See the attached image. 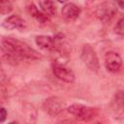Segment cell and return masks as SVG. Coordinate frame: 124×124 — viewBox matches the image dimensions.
<instances>
[{"mask_svg":"<svg viewBox=\"0 0 124 124\" xmlns=\"http://www.w3.org/2000/svg\"><path fill=\"white\" fill-rule=\"evenodd\" d=\"M58 2H60V3H66L68 0H57Z\"/></svg>","mask_w":124,"mask_h":124,"instance_id":"7402d4cb","label":"cell"},{"mask_svg":"<svg viewBox=\"0 0 124 124\" xmlns=\"http://www.w3.org/2000/svg\"><path fill=\"white\" fill-rule=\"evenodd\" d=\"M104 64L108 72L111 74H117L122 69V58L120 54L114 50L107 51L104 57Z\"/></svg>","mask_w":124,"mask_h":124,"instance_id":"5b68a950","label":"cell"},{"mask_svg":"<svg viewBox=\"0 0 124 124\" xmlns=\"http://www.w3.org/2000/svg\"><path fill=\"white\" fill-rule=\"evenodd\" d=\"M5 92H6V86H5V84L1 81V82H0V95H1V96L4 95Z\"/></svg>","mask_w":124,"mask_h":124,"instance_id":"d6986e66","label":"cell"},{"mask_svg":"<svg viewBox=\"0 0 124 124\" xmlns=\"http://www.w3.org/2000/svg\"><path fill=\"white\" fill-rule=\"evenodd\" d=\"M111 107H112V109L116 112V115H120V117H122V114H123V93L121 90L117 91L114 94L113 99L111 101Z\"/></svg>","mask_w":124,"mask_h":124,"instance_id":"4fadbf2b","label":"cell"},{"mask_svg":"<svg viewBox=\"0 0 124 124\" xmlns=\"http://www.w3.org/2000/svg\"><path fill=\"white\" fill-rule=\"evenodd\" d=\"M39 6L41 11L47 16H55L57 14L56 5L52 0H39Z\"/></svg>","mask_w":124,"mask_h":124,"instance_id":"8fae6325","label":"cell"},{"mask_svg":"<svg viewBox=\"0 0 124 124\" xmlns=\"http://www.w3.org/2000/svg\"><path fill=\"white\" fill-rule=\"evenodd\" d=\"M36 45L44 50L52 52L57 47V41L55 36H46V35H40L35 38Z\"/></svg>","mask_w":124,"mask_h":124,"instance_id":"9c48e42d","label":"cell"},{"mask_svg":"<svg viewBox=\"0 0 124 124\" xmlns=\"http://www.w3.org/2000/svg\"><path fill=\"white\" fill-rule=\"evenodd\" d=\"M22 110H23V114L25 115V117L27 118V121L28 122H35L36 121V109L34 108V107L30 104H24L23 105V108H22Z\"/></svg>","mask_w":124,"mask_h":124,"instance_id":"5bb4252c","label":"cell"},{"mask_svg":"<svg viewBox=\"0 0 124 124\" xmlns=\"http://www.w3.org/2000/svg\"><path fill=\"white\" fill-rule=\"evenodd\" d=\"M67 111L71 115H73L74 117H76L77 119L81 120V121L91 120L98 113V111H97V109L95 108L87 107L85 105L78 104V103H75V104L70 105L67 108Z\"/></svg>","mask_w":124,"mask_h":124,"instance_id":"7a4b0ae2","label":"cell"},{"mask_svg":"<svg viewBox=\"0 0 124 124\" xmlns=\"http://www.w3.org/2000/svg\"><path fill=\"white\" fill-rule=\"evenodd\" d=\"M6 78V73L1 65V62H0V78Z\"/></svg>","mask_w":124,"mask_h":124,"instance_id":"ffe728a7","label":"cell"},{"mask_svg":"<svg viewBox=\"0 0 124 124\" xmlns=\"http://www.w3.org/2000/svg\"><path fill=\"white\" fill-rule=\"evenodd\" d=\"M52 73L60 80L66 83H73L75 81L74 72L64 64L52 63Z\"/></svg>","mask_w":124,"mask_h":124,"instance_id":"52a82bcc","label":"cell"},{"mask_svg":"<svg viewBox=\"0 0 124 124\" xmlns=\"http://www.w3.org/2000/svg\"><path fill=\"white\" fill-rule=\"evenodd\" d=\"M80 59L83 62V64L92 72L98 73L100 70V63L98 55L93 48L88 44H85L82 46L80 50Z\"/></svg>","mask_w":124,"mask_h":124,"instance_id":"3957f363","label":"cell"},{"mask_svg":"<svg viewBox=\"0 0 124 124\" xmlns=\"http://www.w3.org/2000/svg\"><path fill=\"white\" fill-rule=\"evenodd\" d=\"M117 14V6L113 1H105L100 4L95 12L97 18L103 22H109Z\"/></svg>","mask_w":124,"mask_h":124,"instance_id":"277c9868","label":"cell"},{"mask_svg":"<svg viewBox=\"0 0 124 124\" xmlns=\"http://www.w3.org/2000/svg\"><path fill=\"white\" fill-rule=\"evenodd\" d=\"M2 104H3V101H1V99H0V107H2Z\"/></svg>","mask_w":124,"mask_h":124,"instance_id":"603a6c76","label":"cell"},{"mask_svg":"<svg viewBox=\"0 0 124 124\" xmlns=\"http://www.w3.org/2000/svg\"><path fill=\"white\" fill-rule=\"evenodd\" d=\"M7 115H8L7 109L3 107H0V122H4L7 118Z\"/></svg>","mask_w":124,"mask_h":124,"instance_id":"ac0fdd59","label":"cell"},{"mask_svg":"<svg viewBox=\"0 0 124 124\" xmlns=\"http://www.w3.org/2000/svg\"><path fill=\"white\" fill-rule=\"evenodd\" d=\"M114 32L119 35V36H123V32H124V28H123V17H120L119 20L116 22L115 26H114Z\"/></svg>","mask_w":124,"mask_h":124,"instance_id":"e0dca14e","label":"cell"},{"mask_svg":"<svg viewBox=\"0 0 124 124\" xmlns=\"http://www.w3.org/2000/svg\"><path fill=\"white\" fill-rule=\"evenodd\" d=\"M0 62H5L11 65H16L17 64V61L14 59L5 49L2 46H0Z\"/></svg>","mask_w":124,"mask_h":124,"instance_id":"9a60e30c","label":"cell"},{"mask_svg":"<svg viewBox=\"0 0 124 124\" xmlns=\"http://www.w3.org/2000/svg\"><path fill=\"white\" fill-rule=\"evenodd\" d=\"M27 11L29 15L40 23H46L49 20L48 16L45 13H43L41 10H39L34 4H30L29 6H27Z\"/></svg>","mask_w":124,"mask_h":124,"instance_id":"7c38bea8","label":"cell"},{"mask_svg":"<svg viewBox=\"0 0 124 124\" xmlns=\"http://www.w3.org/2000/svg\"><path fill=\"white\" fill-rule=\"evenodd\" d=\"M80 15V8L75 3L67 2L64 4L61 10V16L64 20L71 22L75 21Z\"/></svg>","mask_w":124,"mask_h":124,"instance_id":"ba28073f","label":"cell"},{"mask_svg":"<svg viewBox=\"0 0 124 124\" xmlns=\"http://www.w3.org/2000/svg\"><path fill=\"white\" fill-rule=\"evenodd\" d=\"M2 46L17 62L20 60H38L42 58L41 53L36 49L25 42L14 37H5L2 40Z\"/></svg>","mask_w":124,"mask_h":124,"instance_id":"6da1fadb","label":"cell"},{"mask_svg":"<svg viewBox=\"0 0 124 124\" xmlns=\"http://www.w3.org/2000/svg\"><path fill=\"white\" fill-rule=\"evenodd\" d=\"M13 11V3L11 0H0V14L8 15Z\"/></svg>","mask_w":124,"mask_h":124,"instance_id":"2e32d148","label":"cell"},{"mask_svg":"<svg viewBox=\"0 0 124 124\" xmlns=\"http://www.w3.org/2000/svg\"><path fill=\"white\" fill-rule=\"evenodd\" d=\"M113 2L116 4L117 7L123 9V0H115V1H113Z\"/></svg>","mask_w":124,"mask_h":124,"instance_id":"44dd1931","label":"cell"},{"mask_svg":"<svg viewBox=\"0 0 124 124\" xmlns=\"http://www.w3.org/2000/svg\"><path fill=\"white\" fill-rule=\"evenodd\" d=\"M2 26L7 30H23L26 27V22L18 15H11L3 20Z\"/></svg>","mask_w":124,"mask_h":124,"instance_id":"30bf717a","label":"cell"},{"mask_svg":"<svg viewBox=\"0 0 124 124\" xmlns=\"http://www.w3.org/2000/svg\"><path fill=\"white\" fill-rule=\"evenodd\" d=\"M43 108L49 116H57L65 109V104L59 97L53 96L44 101Z\"/></svg>","mask_w":124,"mask_h":124,"instance_id":"8992f818","label":"cell"}]
</instances>
